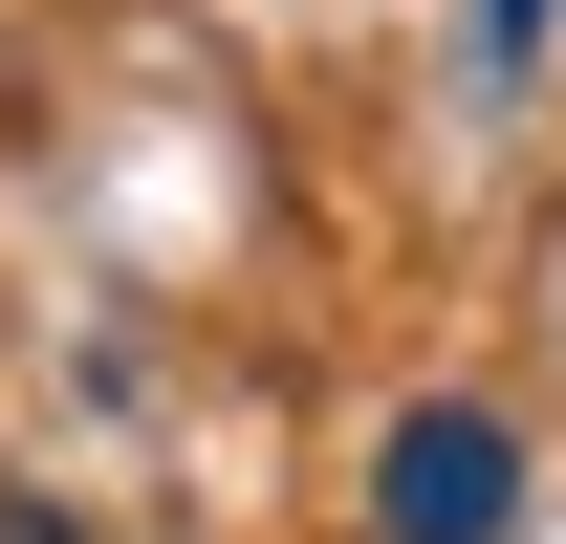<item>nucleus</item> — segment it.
<instances>
[{
    "label": "nucleus",
    "instance_id": "3",
    "mask_svg": "<svg viewBox=\"0 0 566 544\" xmlns=\"http://www.w3.org/2000/svg\"><path fill=\"white\" fill-rule=\"evenodd\" d=\"M0 544H66V523H0Z\"/></svg>",
    "mask_w": 566,
    "mask_h": 544
},
{
    "label": "nucleus",
    "instance_id": "1",
    "mask_svg": "<svg viewBox=\"0 0 566 544\" xmlns=\"http://www.w3.org/2000/svg\"><path fill=\"white\" fill-rule=\"evenodd\" d=\"M523 523V436H501L480 393H436L370 436V544H501Z\"/></svg>",
    "mask_w": 566,
    "mask_h": 544
},
{
    "label": "nucleus",
    "instance_id": "2",
    "mask_svg": "<svg viewBox=\"0 0 566 544\" xmlns=\"http://www.w3.org/2000/svg\"><path fill=\"white\" fill-rule=\"evenodd\" d=\"M545 22H566V0H480V44H501V66H523V44H545Z\"/></svg>",
    "mask_w": 566,
    "mask_h": 544
}]
</instances>
